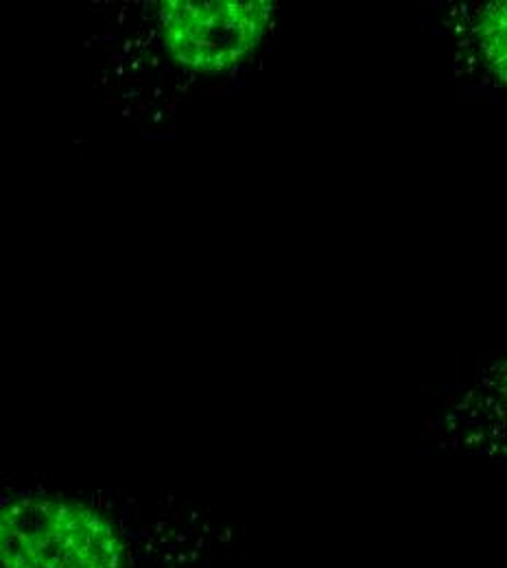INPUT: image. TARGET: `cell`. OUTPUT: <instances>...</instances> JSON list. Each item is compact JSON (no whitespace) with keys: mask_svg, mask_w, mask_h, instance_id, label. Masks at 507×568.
Segmentation results:
<instances>
[{"mask_svg":"<svg viewBox=\"0 0 507 568\" xmlns=\"http://www.w3.org/2000/svg\"><path fill=\"white\" fill-rule=\"evenodd\" d=\"M475 38L481 47L486 67L495 79L506 81V2H493L479 11Z\"/></svg>","mask_w":507,"mask_h":568,"instance_id":"obj_3","label":"cell"},{"mask_svg":"<svg viewBox=\"0 0 507 568\" xmlns=\"http://www.w3.org/2000/svg\"><path fill=\"white\" fill-rule=\"evenodd\" d=\"M272 13V2L263 0H169L158 9V29L180 67L219 74L232 71L261 44Z\"/></svg>","mask_w":507,"mask_h":568,"instance_id":"obj_2","label":"cell"},{"mask_svg":"<svg viewBox=\"0 0 507 568\" xmlns=\"http://www.w3.org/2000/svg\"><path fill=\"white\" fill-rule=\"evenodd\" d=\"M119 523L69 497H0V568H128Z\"/></svg>","mask_w":507,"mask_h":568,"instance_id":"obj_1","label":"cell"}]
</instances>
